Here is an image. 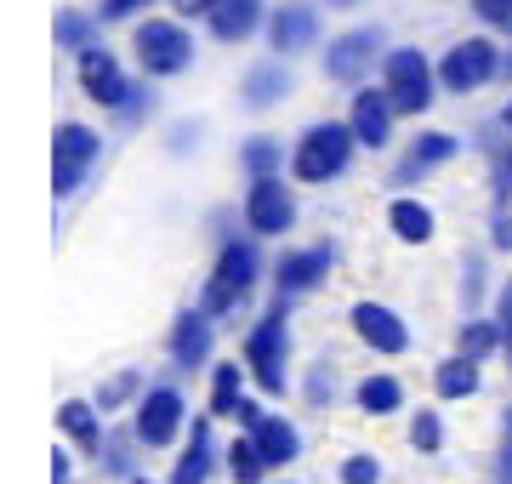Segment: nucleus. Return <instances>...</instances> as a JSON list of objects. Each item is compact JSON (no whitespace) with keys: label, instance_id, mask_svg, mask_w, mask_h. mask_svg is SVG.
Returning <instances> with one entry per match:
<instances>
[{"label":"nucleus","instance_id":"f257e3e1","mask_svg":"<svg viewBox=\"0 0 512 484\" xmlns=\"http://www.w3.org/2000/svg\"><path fill=\"white\" fill-rule=\"evenodd\" d=\"M256 280H262V245H256V234H251V240L222 234V245H217V274L205 280L200 308H205L211 319H239L245 308H251Z\"/></svg>","mask_w":512,"mask_h":484},{"label":"nucleus","instance_id":"f03ea898","mask_svg":"<svg viewBox=\"0 0 512 484\" xmlns=\"http://www.w3.org/2000/svg\"><path fill=\"white\" fill-rule=\"evenodd\" d=\"M245 371L268 399H285V388H291V297H274V308L245 331Z\"/></svg>","mask_w":512,"mask_h":484},{"label":"nucleus","instance_id":"7ed1b4c3","mask_svg":"<svg viewBox=\"0 0 512 484\" xmlns=\"http://www.w3.org/2000/svg\"><path fill=\"white\" fill-rule=\"evenodd\" d=\"M74 57H80V86H86L92 103H103V109L120 114V120H143V114L154 109L148 86L126 80V69H120V57H114L109 46H86V52H74Z\"/></svg>","mask_w":512,"mask_h":484},{"label":"nucleus","instance_id":"20e7f679","mask_svg":"<svg viewBox=\"0 0 512 484\" xmlns=\"http://www.w3.org/2000/svg\"><path fill=\"white\" fill-rule=\"evenodd\" d=\"M353 149H359V137H353L348 120H319V126L302 131V143L291 154V177L296 183H330V177H342L353 166Z\"/></svg>","mask_w":512,"mask_h":484},{"label":"nucleus","instance_id":"39448f33","mask_svg":"<svg viewBox=\"0 0 512 484\" xmlns=\"http://www.w3.org/2000/svg\"><path fill=\"white\" fill-rule=\"evenodd\" d=\"M97 160H103V137L92 126H80V120H63L52 137V194L57 200H74Z\"/></svg>","mask_w":512,"mask_h":484},{"label":"nucleus","instance_id":"423d86ee","mask_svg":"<svg viewBox=\"0 0 512 484\" xmlns=\"http://www.w3.org/2000/svg\"><path fill=\"white\" fill-rule=\"evenodd\" d=\"M382 86L387 97H393V109L399 114H427L433 109V86H439V75H433V63L416 52V46H393V52L382 57Z\"/></svg>","mask_w":512,"mask_h":484},{"label":"nucleus","instance_id":"0eeeda50","mask_svg":"<svg viewBox=\"0 0 512 484\" xmlns=\"http://www.w3.org/2000/svg\"><path fill=\"white\" fill-rule=\"evenodd\" d=\"M245 228L256 240H279V234L296 228V194L285 183V171L279 177H251V188H245Z\"/></svg>","mask_w":512,"mask_h":484},{"label":"nucleus","instance_id":"6e6552de","mask_svg":"<svg viewBox=\"0 0 512 484\" xmlns=\"http://www.w3.org/2000/svg\"><path fill=\"white\" fill-rule=\"evenodd\" d=\"M131 46H137V63H143L148 80L183 75L188 63H194V40H188L183 23H154V18H148L143 29L131 35Z\"/></svg>","mask_w":512,"mask_h":484},{"label":"nucleus","instance_id":"1a4fd4ad","mask_svg":"<svg viewBox=\"0 0 512 484\" xmlns=\"http://www.w3.org/2000/svg\"><path fill=\"white\" fill-rule=\"evenodd\" d=\"M495 75H501V52H495V40H484V35L456 40V46L444 52V63H439V86L444 92H456V97L490 86Z\"/></svg>","mask_w":512,"mask_h":484},{"label":"nucleus","instance_id":"9d476101","mask_svg":"<svg viewBox=\"0 0 512 484\" xmlns=\"http://www.w3.org/2000/svg\"><path fill=\"white\" fill-rule=\"evenodd\" d=\"M131 428H137V439H143V450H165L177 433L188 428V399L171 382H160V388H143V399H137V416H131Z\"/></svg>","mask_w":512,"mask_h":484},{"label":"nucleus","instance_id":"9b49d317","mask_svg":"<svg viewBox=\"0 0 512 484\" xmlns=\"http://www.w3.org/2000/svg\"><path fill=\"white\" fill-rule=\"evenodd\" d=\"M330 268H336V245L319 240L308 245V251H285V257L274 262V297H313L319 285L330 280Z\"/></svg>","mask_w":512,"mask_h":484},{"label":"nucleus","instance_id":"f8f14e48","mask_svg":"<svg viewBox=\"0 0 512 484\" xmlns=\"http://www.w3.org/2000/svg\"><path fill=\"white\" fill-rule=\"evenodd\" d=\"M387 35L370 23V29H348V35H336L325 46V80H342V86H359L370 75V63L382 57Z\"/></svg>","mask_w":512,"mask_h":484},{"label":"nucleus","instance_id":"ddd939ff","mask_svg":"<svg viewBox=\"0 0 512 484\" xmlns=\"http://www.w3.org/2000/svg\"><path fill=\"white\" fill-rule=\"evenodd\" d=\"M211 348H217V319L205 308H183L171 319V365L177 371H200L211 365Z\"/></svg>","mask_w":512,"mask_h":484},{"label":"nucleus","instance_id":"4468645a","mask_svg":"<svg viewBox=\"0 0 512 484\" xmlns=\"http://www.w3.org/2000/svg\"><path fill=\"white\" fill-rule=\"evenodd\" d=\"M348 325L370 354H404V348H410V325H404L387 302H353Z\"/></svg>","mask_w":512,"mask_h":484},{"label":"nucleus","instance_id":"2eb2a0df","mask_svg":"<svg viewBox=\"0 0 512 484\" xmlns=\"http://www.w3.org/2000/svg\"><path fill=\"white\" fill-rule=\"evenodd\" d=\"M393 120H399V109H393L387 86H365V92H353L348 126H353V137H359V149H387Z\"/></svg>","mask_w":512,"mask_h":484},{"label":"nucleus","instance_id":"dca6fc26","mask_svg":"<svg viewBox=\"0 0 512 484\" xmlns=\"http://www.w3.org/2000/svg\"><path fill=\"white\" fill-rule=\"evenodd\" d=\"M313 40H319V12H313L308 0H285L279 12H268V46L279 57L308 52Z\"/></svg>","mask_w":512,"mask_h":484},{"label":"nucleus","instance_id":"f3484780","mask_svg":"<svg viewBox=\"0 0 512 484\" xmlns=\"http://www.w3.org/2000/svg\"><path fill=\"white\" fill-rule=\"evenodd\" d=\"M461 154V137H450V131H421L416 143H410V154L399 160V171H393V183L410 188L416 177H427V171H439L444 160H456Z\"/></svg>","mask_w":512,"mask_h":484},{"label":"nucleus","instance_id":"a211bd4d","mask_svg":"<svg viewBox=\"0 0 512 484\" xmlns=\"http://www.w3.org/2000/svg\"><path fill=\"white\" fill-rule=\"evenodd\" d=\"M211 473H217V439H211V410H205V416H194V428H188V445L177 456L171 484H211Z\"/></svg>","mask_w":512,"mask_h":484},{"label":"nucleus","instance_id":"6ab92c4d","mask_svg":"<svg viewBox=\"0 0 512 484\" xmlns=\"http://www.w3.org/2000/svg\"><path fill=\"white\" fill-rule=\"evenodd\" d=\"M57 428H63V439H74V445L86 450V456H103V410H97V399H63L57 405Z\"/></svg>","mask_w":512,"mask_h":484},{"label":"nucleus","instance_id":"aec40b11","mask_svg":"<svg viewBox=\"0 0 512 484\" xmlns=\"http://www.w3.org/2000/svg\"><path fill=\"white\" fill-rule=\"evenodd\" d=\"M205 23H211V35H217L222 46H239L245 35H256V23H262V0H211Z\"/></svg>","mask_w":512,"mask_h":484},{"label":"nucleus","instance_id":"412c9836","mask_svg":"<svg viewBox=\"0 0 512 484\" xmlns=\"http://www.w3.org/2000/svg\"><path fill=\"white\" fill-rule=\"evenodd\" d=\"M291 69L285 63H256L251 75H245V86H239V103L245 109H274V103H285L291 97Z\"/></svg>","mask_w":512,"mask_h":484},{"label":"nucleus","instance_id":"4be33fe9","mask_svg":"<svg viewBox=\"0 0 512 484\" xmlns=\"http://www.w3.org/2000/svg\"><path fill=\"white\" fill-rule=\"evenodd\" d=\"M245 433H251L256 445H262L268 467H291L296 456H302V433H296L285 416H262V422H256V428H245Z\"/></svg>","mask_w":512,"mask_h":484},{"label":"nucleus","instance_id":"5701e85b","mask_svg":"<svg viewBox=\"0 0 512 484\" xmlns=\"http://www.w3.org/2000/svg\"><path fill=\"white\" fill-rule=\"evenodd\" d=\"M433 388H439V399H473V393L484 388V371H478V359L450 354V359L433 365Z\"/></svg>","mask_w":512,"mask_h":484},{"label":"nucleus","instance_id":"b1692460","mask_svg":"<svg viewBox=\"0 0 512 484\" xmlns=\"http://www.w3.org/2000/svg\"><path fill=\"white\" fill-rule=\"evenodd\" d=\"M387 228H393V240H404V245H427L433 240V211L421 200H410V194H399V200L387 205Z\"/></svg>","mask_w":512,"mask_h":484},{"label":"nucleus","instance_id":"393cba45","mask_svg":"<svg viewBox=\"0 0 512 484\" xmlns=\"http://www.w3.org/2000/svg\"><path fill=\"white\" fill-rule=\"evenodd\" d=\"M353 405L365 410V416H393V410H404V382L399 376H376L370 371L365 382H359V388H353Z\"/></svg>","mask_w":512,"mask_h":484},{"label":"nucleus","instance_id":"a878e982","mask_svg":"<svg viewBox=\"0 0 512 484\" xmlns=\"http://www.w3.org/2000/svg\"><path fill=\"white\" fill-rule=\"evenodd\" d=\"M222 456H228V479H234V484H268V473H274V467H268V456H262V445H256L251 433H239V439L222 450Z\"/></svg>","mask_w":512,"mask_h":484},{"label":"nucleus","instance_id":"bb28decb","mask_svg":"<svg viewBox=\"0 0 512 484\" xmlns=\"http://www.w3.org/2000/svg\"><path fill=\"white\" fill-rule=\"evenodd\" d=\"M245 365H211V416H239V405H245Z\"/></svg>","mask_w":512,"mask_h":484},{"label":"nucleus","instance_id":"cd10ccee","mask_svg":"<svg viewBox=\"0 0 512 484\" xmlns=\"http://www.w3.org/2000/svg\"><path fill=\"white\" fill-rule=\"evenodd\" d=\"M137 445H143V439H137V428H131V433H109V439H103V456H97V467H103L109 479L137 484Z\"/></svg>","mask_w":512,"mask_h":484},{"label":"nucleus","instance_id":"c85d7f7f","mask_svg":"<svg viewBox=\"0 0 512 484\" xmlns=\"http://www.w3.org/2000/svg\"><path fill=\"white\" fill-rule=\"evenodd\" d=\"M456 354H467V359H478V365H484L490 354H501V325H495V319H461Z\"/></svg>","mask_w":512,"mask_h":484},{"label":"nucleus","instance_id":"c756f323","mask_svg":"<svg viewBox=\"0 0 512 484\" xmlns=\"http://www.w3.org/2000/svg\"><path fill=\"white\" fill-rule=\"evenodd\" d=\"M239 166H245V177H279V171H285V143L251 137V143L239 149Z\"/></svg>","mask_w":512,"mask_h":484},{"label":"nucleus","instance_id":"7c9ffc66","mask_svg":"<svg viewBox=\"0 0 512 484\" xmlns=\"http://www.w3.org/2000/svg\"><path fill=\"white\" fill-rule=\"evenodd\" d=\"M131 399H143V371H114L103 388H97V410L109 416V410H126Z\"/></svg>","mask_w":512,"mask_h":484},{"label":"nucleus","instance_id":"2f4dec72","mask_svg":"<svg viewBox=\"0 0 512 484\" xmlns=\"http://www.w3.org/2000/svg\"><path fill=\"white\" fill-rule=\"evenodd\" d=\"M336 393H342V371H336L330 359H313V365H308V405L313 410H330V405H336Z\"/></svg>","mask_w":512,"mask_h":484},{"label":"nucleus","instance_id":"473e14b6","mask_svg":"<svg viewBox=\"0 0 512 484\" xmlns=\"http://www.w3.org/2000/svg\"><path fill=\"white\" fill-rule=\"evenodd\" d=\"M103 18H86V12H63V18H57V46H63V52H86V46H97L92 40V29Z\"/></svg>","mask_w":512,"mask_h":484},{"label":"nucleus","instance_id":"72a5a7b5","mask_svg":"<svg viewBox=\"0 0 512 484\" xmlns=\"http://www.w3.org/2000/svg\"><path fill=\"white\" fill-rule=\"evenodd\" d=\"M410 445H416L421 456H439V450H444V422H439V410H416V416H410Z\"/></svg>","mask_w":512,"mask_h":484},{"label":"nucleus","instance_id":"f704fd0d","mask_svg":"<svg viewBox=\"0 0 512 484\" xmlns=\"http://www.w3.org/2000/svg\"><path fill=\"white\" fill-rule=\"evenodd\" d=\"M490 484H512V405L501 410V439H495V467Z\"/></svg>","mask_w":512,"mask_h":484},{"label":"nucleus","instance_id":"c9c22d12","mask_svg":"<svg viewBox=\"0 0 512 484\" xmlns=\"http://www.w3.org/2000/svg\"><path fill=\"white\" fill-rule=\"evenodd\" d=\"M342 484H382V462L370 450H353L348 462H342Z\"/></svg>","mask_w":512,"mask_h":484},{"label":"nucleus","instance_id":"e433bc0d","mask_svg":"<svg viewBox=\"0 0 512 484\" xmlns=\"http://www.w3.org/2000/svg\"><path fill=\"white\" fill-rule=\"evenodd\" d=\"M478 297H484V257H467L461 262V308L473 314Z\"/></svg>","mask_w":512,"mask_h":484},{"label":"nucleus","instance_id":"4c0bfd02","mask_svg":"<svg viewBox=\"0 0 512 484\" xmlns=\"http://www.w3.org/2000/svg\"><path fill=\"white\" fill-rule=\"evenodd\" d=\"M473 12L490 23V29H512V0H473Z\"/></svg>","mask_w":512,"mask_h":484},{"label":"nucleus","instance_id":"58836bf2","mask_svg":"<svg viewBox=\"0 0 512 484\" xmlns=\"http://www.w3.org/2000/svg\"><path fill=\"white\" fill-rule=\"evenodd\" d=\"M143 6H148V0H103V6H97V18H103V23H126V18H137Z\"/></svg>","mask_w":512,"mask_h":484},{"label":"nucleus","instance_id":"ea45409f","mask_svg":"<svg viewBox=\"0 0 512 484\" xmlns=\"http://www.w3.org/2000/svg\"><path fill=\"white\" fill-rule=\"evenodd\" d=\"M495 325H501V342L512 336V280H501V291H495Z\"/></svg>","mask_w":512,"mask_h":484},{"label":"nucleus","instance_id":"a19ab883","mask_svg":"<svg viewBox=\"0 0 512 484\" xmlns=\"http://www.w3.org/2000/svg\"><path fill=\"white\" fill-rule=\"evenodd\" d=\"M490 245H495V251H512V217H507V211H495V223H490Z\"/></svg>","mask_w":512,"mask_h":484},{"label":"nucleus","instance_id":"79ce46f5","mask_svg":"<svg viewBox=\"0 0 512 484\" xmlns=\"http://www.w3.org/2000/svg\"><path fill=\"white\" fill-rule=\"evenodd\" d=\"M495 194H501V200L512 194V149L501 154V160H495Z\"/></svg>","mask_w":512,"mask_h":484},{"label":"nucleus","instance_id":"37998d69","mask_svg":"<svg viewBox=\"0 0 512 484\" xmlns=\"http://www.w3.org/2000/svg\"><path fill=\"white\" fill-rule=\"evenodd\" d=\"M69 473H74V456L69 450H52V484H63Z\"/></svg>","mask_w":512,"mask_h":484},{"label":"nucleus","instance_id":"c03bdc74","mask_svg":"<svg viewBox=\"0 0 512 484\" xmlns=\"http://www.w3.org/2000/svg\"><path fill=\"white\" fill-rule=\"evenodd\" d=\"M262 416H268V410L256 405V399H245V405H239V416H234V422H239V428H256Z\"/></svg>","mask_w":512,"mask_h":484},{"label":"nucleus","instance_id":"a18cd8bd","mask_svg":"<svg viewBox=\"0 0 512 484\" xmlns=\"http://www.w3.org/2000/svg\"><path fill=\"white\" fill-rule=\"evenodd\" d=\"M171 6H177L183 18H205V12H211V0H171Z\"/></svg>","mask_w":512,"mask_h":484},{"label":"nucleus","instance_id":"49530a36","mask_svg":"<svg viewBox=\"0 0 512 484\" xmlns=\"http://www.w3.org/2000/svg\"><path fill=\"white\" fill-rule=\"evenodd\" d=\"M501 359H507V376H512V336L501 342Z\"/></svg>","mask_w":512,"mask_h":484},{"label":"nucleus","instance_id":"de8ad7c7","mask_svg":"<svg viewBox=\"0 0 512 484\" xmlns=\"http://www.w3.org/2000/svg\"><path fill=\"white\" fill-rule=\"evenodd\" d=\"M501 131H512V103H507V109H501Z\"/></svg>","mask_w":512,"mask_h":484},{"label":"nucleus","instance_id":"09e8293b","mask_svg":"<svg viewBox=\"0 0 512 484\" xmlns=\"http://www.w3.org/2000/svg\"><path fill=\"white\" fill-rule=\"evenodd\" d=\"M330 6H359V0H330Z\"/></svg>","mask_w":512,"mask_h":484},{"label":"nucleus","instance_id":"8fccbe9b","mask_svg":"<svg viewBox=\"0 0 512 484\" xmlns=\"http://www.w3.org/2000/svg\"><path fill=\"white\" fill-rule=\"evenodd\" d=\"M63 484H69V479H63Z\"/></svg>","mask_w":512,"mask_h":484}]
</instances>
